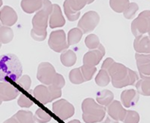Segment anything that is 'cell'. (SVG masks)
<instances>
[{
    "instance_id": "cell-25",
    "label": "cell",
    "mask_w": 150,
    "mask_h": 123,
    "mask_svg": "<svg viewBox=\"0 0 150 123\" xmlns=\"http://www.w3.org/2000/svg\"><path fill=\"white\" fill-rule=\"evenodd\" d=\"M110 82H111V77H110V75H109L108 71L101 68L97 76H95V83H96V85L98 86L103 87V86H108Z\"/></svg>"
},
{
    "instance_id": "cell-2",
    "label": "cell",
    "mask_w": 150,
    "mask_h": 123,
    "mask_svg": "<svg viewBox=\"0 0 150 123\" xmlns=\"http://www.w3.org/2000/svg\"><path fill=\"white\" fill-rule=\"evenodd\" d=\"M108 73L111 77V82L115 88H123L132 86L139 79L138 74L125 65L114 62L109 68Z\"/></svg>"
},
{
    "instance_id": "cell-34",
    "label": "cell",
    "mask_w": 150,
    "mask_h": 123,
    "mask_svg": "<svg viewBox=\"0 0 150 123\" xmlns=\"http://www.w3.org/2000/svg\"><path fill=\"white\" fill-rule=\"evenodd\" d=\"M140 120V116L138 112L129 110L123 120L124 123H139Z\"/></svg>"
},
{
    "instance_id": "cell-43",
    "label": "cell",
    "mask_w": 150,
    "mask_h": 123,
    "mask_svg": "<svg viewBox=\"0 0 150 123\" xmlns=\"http://www.w3.org/2000/svg\"><path fill=\"white\" fill-rule=\"evenodd\" d=\"M1 103H2V100L0 99V105H1Z\"/></svg>"
},
{
    "instance_id": "cell-28",
    "label": "cell",
    "mask_w": 150,
    "mask_h": 123,
    "mask_svg": "<svg viewBox=\"0 0 150 123\" xmlns=\"http://www.w3.org/2000/svg\"><path fill=\"white\" fill-rule=\"evenodd\" d=\"M13 116L18 119V121L20 123H35L34 115L32 112L19 111Z\"/></svg>"
},
{
    "instance_id": "cell-23",
    "label": "cell",
    "mask_w": 150,
    "mask_h": 123,
    "mask_svg": "<svg viewBox=\"0 0 150 123\" xmlns=\"http://www.w3.org/2000/svg\"><path fill=\"white\" fill-rule=\"evenodd\" d=\"M60 61L65 66H72L76 62V53L71 49H67L63 51L60 55Z\"/></svg>"
},
{
    "instance_id": "cell-33",
    "label": "cell",
    "mask_w": 150,
    "mask_h": 123,
    "mask_svg": "<svg viewBox=\"0 0 150 123\" xmlns=\"http://www.w3.org/2000/svg\"><path fill=\"white\" fill-rule=\"evenodd\" d=\"M139 5L136 3V2H130L129 5L127 6L126 10L124 11L123 13V16L126 19L129 20V19H132L134 17V16L136 15V13L139 11Z\"/></svg>"
},
{
    "instance_id": "cell-38",
    "label": "cell",
    "mask_w": 150,
    "mask_h": 123,
    "mask_svg": "<svg viewBox=\"0 0 150 123\" xmlns=\"http://www.w3.org/2000/svg\"><path fill=\"white\" fill-rule=\"evenodd\" d=\"M114 62H115V61H114L112 58H107V59L103 61V65H102V69H104V70L108 71V70H109V68H110V67L112 66V65Z\"/></svg>"
},
{
    "instance_id": "cell-45",
    "label": "cell",
    "mask_w": 150,
    "mask_h": 123,
    "mask_svg": "<svg viewBox=\"0 0 150 123\" xmlns=\"http://www.w3.org/2000/svg\"><path fill=\"white\" fill-rule=\"evenodd\" d=\"M1 45H2V43H1V42H0V49H1Z\"/></svg>"
},
{
    "instance_id": "cell-30",
    "label": "cell",
    "mask_w": 150,
    "mask_h": 123,
    "mask_svg": "<svg viewBox=\"0 0 150 123\" xmlns=\"http://www.w3.org/2000/svg\"><path fill=\"white\" fill-rule=\"evenodd\" d=\"M69 81L74 85H81L85 82V79L83 77V75H82L80 67L72 69L69 72Z\"/></svg>"
},
{
    "instance_id": "cell-7",
    "label": "cell",
    "mask_w": 150,
    "mask_h": 123,
    "mask_svg": "<svg viewBox=\"0 0 150 123\" xmlns=\"http://www.w3.org/2000/svg\"><path fill=\"white\" fill-rule=\"evenodd\" d=\"M100 23V16L95 11H88L78 21L77 28L83 33H89L97 27Z\"/></svg>"
},
{
    "instance_id": "cell-3",
    "label": "cell",
    "mask_w": 150,
    "mask_h": 123,
    "mask_svg": "<svg viewBox=\"0 0 150 123\" xmlns=\"http://www.w3.org/2000/svg\"><path fill=\"white\" fill-rule=\"evenodd\" d=\"M52 11V4L45 0L43 7L38 11L33 18V27L31 36L37 42H42L47 37V27L50 16Z\"/></svg>"
},
{
    "instance_id": "cell-17",
    "label": "cell",
    "mask_w": 150,
    "mask_h": 123,
    "mask_svg": "<svg viewBox=\"0 0 150 123\" xmlns=\"http://www.w3.org/2000/svg\"><path fill=\"white\" fill-rule=\"evenodd\" d=\"M50 27L52 29L57 28V27H62L66 23V20L63 16L61 8L59 5L54 4L52 5V11L50 16Z\"/></svg>"
},
{
    "instance_id": "cell-31",
    "label": "cell",
    "mask_w": 150,
    "mask_h": 123,
    "mask_svg": "<svg viewBox=\"0 0 150 123\" xmlns=\"http://www.w3.org/2000/svg\"><path fill=\"white\" fill-rule=\"evenodd\" d=\"M80 69H81L82 75H83V77L85 79V82L90 81L97 70L95 66H86V65H83L82 66H80Z\"/></svg>"
},
{
    "instance_id": "cell-22",
    "label": "cell",
    "mask_w": 150,
    "mask_h": 123,
    "mask_svg": "<svg viewBox=\"0 0 150 123\" xmlns=\"http://www.w3.org/2000/svg\"><path fill=\"white\" fill-rule=\"evenodd\" d=\"M136 89L143 96H150V76L138 80L136 83Z\"/></svg>"
},
{
    "instance_id": "cell-14",
    "label": "cell",
    "mask_w": 150,
    "mask_h": 123,
    "mask_svg": "<svg viewBox=\"0 0 150 123\" xmlns=\"http://www.w3.org/2000/svg\"><path fill=\"white\" fill-rule=\"evenodd\" d=\"M19 93L18 89L8 82L0 83V99L2 100V102H9L16 99Z\"/></svg>"
},
{
    "instance_id": "cell-35",
    "label": "cell",
    "mask_w": 150,
    "mask_h": 123,
    "mask_svg": "<svg viewBox=\"0 0 150 123\" xmlns=\"http://www.w3.org/2000/svg\"><path fill=\"white\" fill-rule=\"evenodd\" d=\"M16 84L21 86V88H23V90L25 91H29L30 90V87H31V85H32V80H31V77L29 76H21L18 81L16 82Z\"/></svg>"
},
{
    "instance_id": "cell-27",
    "label": "cell",
    "mask_w": 150,
    "mask_h": 123,
    "mask_svg": "<svg viewBox=\"0 0 150 123\" xmlns=\"http://www.w3.org/2000/svg\"><path fill=\"white\" fill-rule=\"evenodd\" d=\"M13 38V32L7 26H1L0 27V42L7 44L10 42H12V40Z\"/></svg>"
},
{
    "instance_id": "cell-37",
    "label": "cell",
    "mask_w": 150,
    "mask_h": 123,
    "mask_svg": "<svg viewBox=\"0 0 150 123\" xmlns=\"http://www.w3.org/2000/svg\"><path fill=\"white\" fill-rule=\"evenodd\" d=\"M51 86H55L59 89H62L65 86V79H64L63 76L60 74H57L56 78H55V80H54L53 84Z\"/></svg>"
},
{
    "instance_id": "cell-32",
    "label": "cell",
    "mask_w": 150,
    "mask_h": 123,
    "mask_svg": "<svg viewBox=\"0 0 150 123\" xmlns=\"http://www.w3.org/2000/svg\"><path fill=\"white\" fill-rule=\"evenodd\" d=\"M51 119V117L50 114H48L42 109L39 108L35 112L34 115V120L38 123H47L50 122Z\"/></svg>"
},
{
    "instance_id": "cell-12",
    "label": "cell",
    "mask_w": 150,
    "mask_h": 123,
    "mask_svg": "<svg viewBox=\"0 0 150 123\" xmlns=\"http://www.w3.org/2000/svg\"><path fill=\"white\" fill-rule=\"evenodd\" d=\"M135 59L140 77L150 76V54L135 53Z\"/></svg>"
},
{
    "instance_id": "cell-1",
    "label": "cell",
    "mask_w": 150,
    "mask_h": 123,
    "mask_svg": "<svg viewBox=\"0 0 150 123\" xmlns=\"http://www.w3.org/2000/svg\"><path fill=\"white\" fill-rule=\"evenodd\" d=\"M22 74V63L15 54L8 53L0 56V81L17 82Z\"/></svg>"
},
{
    "instance_id": "cell-44",
    "label": "cell",
    "mask_w": 150,
    "mask_h": 123,
    "mask_svg": "<svg viewBox=\"0 0 150 123\" xmlns=\"http://www.w3.org/2000/svg\"><path fill=\"white\" fill-rule=\"evenodd\" d=\"M148 37H149V38H150V32H149V33H148Z\"/></svg>"
},
{
    "instance_id": "cell-6",
    "label": "cell",
    "mask_w": 150,
    "mask_h": 123,
    "mask_svg": "<svg viewBox=\"0 0 150 123\" xmlns=\"http://www.w3.org/2000/svg\"><path fill=\"white\" fill-rule=\"evenodd\" d=\"M93 1H85V0H67L64 2V12L67 18L70 22L78 20L80 16V10L84 8L87 4Z\"/></svg>"
},
{
    "instance_id": "cell-13",
    "label": "cell",
    "mask_w": 150,
    "mask_h": 123,
    "mask_svg": "<svg viewBox=\"0 0 150 123\" xmlns=\"http://www.w3.org/2000/svg\"><path fill=\"white\" fill-rule=\"evenodd\" d=\"M106 112L108 113V116H110L113 119L117 121H123L128 111L126 110V108L123 107L120 101L114 100L110 105L107 106Z\"/></svg>"
},
{
    "instance_id": "cell-9",
    "label": "cell",
    "mask_w": 150,
    "mask_h": 123,
    "mask_svg": "<svg viewBox=\"0 0 150 123\" xmlns=\"http://www.w3.org/2000/svg\"><path fill=\"white\" fill-rule=\"evenodd\" d=\"M48 44L50 48L55 52H63L69 49L67 40L66 38V33L63 30L53 31L50 35Z\"/></svg>"
},
{
    "instance_id": "cell-16",
    "label": "cell",
    "mask_w": 150,
    "mask_h": 123,
    "mask_svg": "<svg viewBox=\"0 0 150 123\" xmlns=\"http://www.w3.org/2000/svg\"><path fill=\"white\" fill-rule=\"evenodd\" d=\"M139 100V93L135 89L124 90L120 94V102L124 108H129L138 103Z\"/></svg>"
},
{
    "instance_id": "cell-29",
    "label": "cell",
    "mask_w": 150,
    "mask_h": 123,
    "mask_svg": "<svg viewBox=\"0 0 150 123\" xmlns=\"http://www.w3.org/2000/svg\"><path fill=\"white\" fill-rule=\"evenodd\" d=\"M85 44L90 50L96 49L101 44L100 39L96 34H88L85 39Z\"/></svg>"
},
{
    "instance_id": "cell-11",
    "label": "cell",
    "mask_w": 150,
    "mask_h": 123,
    "mask_svg": "<svg viewBox=\"0 0 150 123\" xmlns=\"http://www.w3.org/2000/svg\"><path fill=\"white\" fill-rule=\"evenodd\" d=\"M105 55V49L103 44L93 50H89L83 57V65L89 66H96Z\"/></svg>"
},
{
    "instance_id": "cell-21",
    "label": "cell",
    "mask_w": 150,
    "mask_h": 123,
    "mask_svg": "<svg viewBox=\"0 0 150 123\" xmlns=\"http://www.w3.org/2000/svg\"><path fill=\"white\" fill-rule=\"evenodd\" d=\"M114 101V94L112 91L104 89L96 94V102L100 105L107 107Z\"/></svg>"
},
{
    "instance_id": "cell-46",
    "label": "cell",
    "mask_w": 150,
    "mask_h": 123,
    "mask_svg": "<svg viewBox=\"0 0 150 123\" xmlns=\"http://www.w3.org/2000/svg\"><path fill=\"white\" fill-rule=\"evenodd\" d=\"M0 27H1V24H0Z\"/></svg>"
},
{
    "instance_id": "cell-5",
    "label": "cell",
    "mask_w": 150,
    "mask_h": 123,
    "mask_svg": "<svg viewBox=\"0 0 150 123\" xmlns=\"http://www.w3.org/2000/svg\"><path fill=\"white\" fill-rule=\"evenodd\" d=\"M150 32V10H144L131 23V33L137 37Z\"/></svg>"
},
{
    "instance_id": "cell-18",
    "label": "cell",
    "mask_w": 150,
    "mask_h": 123,
    "mask_svg": "<svg viewBox=\"0 0 150 123\" xmlns=\"http://www.w3.org/2000/svg\"><path fill=\"white\" fill-rule=\"evenodd\" d=\"M133 48L136 53L150 54V38L148 35H139L135 37Z\"/></svg>"
},
{
    "instance_id": "cell-10",
    "label": "cell",
    "mask_w": 150,
    "mask_h": 123,
    "mask_svg": "<svg viewBox=\"0 0 150 123\" xmlns=\"http://www.w3.org/2000/svg\"><path fill=\"white\" fill-rule=\"evenodd\" d=\"M52 112L60 119L66 120L75 114V107L66 99H60L53 103Z\"/></svg>"
},
{
    "instance_id": "cell-15",
    "label": "cell",
    "mask_w": 150,
    "mask_h": 123,
    "mask_svg": "<svg viewBox=\"0 0 150 123\" xmlns=\"http://www.w3.org/2000/svg\"><path fill=\"white\" fill-rule=\"evenodd\" d=\"M33 96L35 97L42 104H47L54 100L51 91L49 86L44 85H40L36 86L33 91Z\"/></svg>"
},
{
    "instance_id": "cell-36",
    "label": "cell",
    "mask_w": 150,
    "mask_h": 123,
    "mask_svg": "<svg viewBox=\"0 0 150 123\" xmlns=\"http://www.w3.org/2000/svg\"><path fill=\"white\" fill-rule=\"evenodd\" d=\"M17 102H18L19 106L23 107V108H29V107L33 106V102L32 100H30L28 97L26 96V95H24L23 93L20 94Z\"/></svg>"
},
{
    "instance_id": "cell-20",
    "label": "cell",
    "mask_w": 150,
    "mask_h": 123,
    "mask_svg": "<svg viewBox=\"0 0 150 123\" xmlns=\"http://www.w3.org/2000/svg\"><path fill=\"white\" fill-rule=\"evenodd\" d=\"M45 1L42 0H23L21 2V6L23 10L27 13H33L34 12H38L42 9L44 6Z\"/></svg>"
},
{
    "instance_id": "cell-26",
    "label": "cell",
    "mask_w": 150,
    "mask_h": 123,
    "mask_svg": "<svg viewBox=\"0 0 150 123\" xmlns=\"http://www.w3.org/2000/svg\"><path fill=\"white\" fill-rule=\"evenodd\" d=\"M129 1L128 0H111L109 2V5H110L111 8L118 13H124V11L126 10L127 6L129 5Z\"/></svg>"
},
{
    "instance_id": "cell-24",
    "label": "cell",
    "mask_w": 150,
    "mask_h": 123,
    "mask_svg": "<svg viewBox=\"0 0 150 123\" xmlns=\"http://www.w3.org/2000/svg\"><path fill=\"white\" fill-rule=\"evenodd\" d=\"M83 32H82L79 28H73L69 32V34H67V44L69 46L71 45H75L76 43H78L80 42V40L82 39V36H83Z\"/></svg>"
},
{
    "instance_id": "cell-19",
    "label": "cell",
    "mask_w": 150,
    "mask_h": 123,
    "mask_svg": "<svg viewBox=\"0 0 150 123\" xmlns=\"http://www.w3.org/2000/svg\"><path fill=\"white\" fill-rule=\"evenodd\" d=\"M17 13L12 7L6 6L0 11V20L4 26H13L17 22Z\"/></svg>"
},
{
    "instance_id": "cell-8",
    "label": "cell",
    "mask_w": 150,
    "mask_h": 123,
    "mask_svg": "<svg viewBox=\"0 0 150 123\" xmlns=\"http://www.w3.org/2000/svg\"><path fill=\"white\" fill-rule=\"evenodd\" d=\"M57 74L58 73H56L54 66L49 62H42L38 66L37 78L44 86H51L56 78Z\"/></svg>"
},
{
    "instance_id": "cell-40",
    "label": "cell",
    "mask_w": 150,
    "mask_h": 123,
    "mask_svg": "<svg viewBox=\"0 0 150 123\" xmlns=\"http://www.w3.org/2000/svg\"><path fill=\"white\" fill-rule=\"evenodd\" d=\"M3 123H20V122L18 121V119H17L15 116H13V117H11L10 119H6V121H4Z\"/></svg>"
},
{
    "instance_id": "cell-42",
    "label": "cell",
    "mask_w": 150,
    "mask_h": 123,
    "mask_svg": "<svg viewBox=\"0 0 150 123\" xmlns=\"http://www.w3.org/2000/svg\"><path fill=\"white\" fill-rule=\"evenodd\" d=\"M2 5H3V1H1V0H0V7L2 6Z\"/></svg>"
},
{
    "instance_id": "cell-4",
    "label": "cell",
    "mask_w": 150,
    "mask_h": 123,
    "mask_svg": "<svg viewBox=\"0 0 150 123\" xmlns=\"http://www.w3.org/2000/svg\"><path fill=\"white\" fill-rule=\"evenodd\" d=\"M82 118L86 123L103 121L106 117V107L100 105L93 98H86L82 102Z\"/></svg>"
},
{
    "instance_id": "cell-39",
    "label": "cell",
    "mask_w": 150,
    "mask_h": 123,
    "mask_svg": "<svg viewBox=\"0 0 150 123\" xmlns=\"http://www.w3.org/2000/svg\"><path fill=\"white\" fill-rule=\"evenodd\" d=\"M103 123H119V121L113 119L110 116H106L105 119H104V120H103Z\"/></svg>"
},
{
    "instance_id": "cell-41",
    "label": "cell",
    "mask_w": 150,
    "mask_h": 123,
    "mask_svg": "<svg viewBox=\"0 0 150 123\" xmlns=\"http://www.w3.org/2000/svg\"><path fill=\"white\" fill-rule=\"evenodd\" d=\"M67 123H81L78 119H73V120H71V121H69Z\"/></svg>"
}]
</instances>
